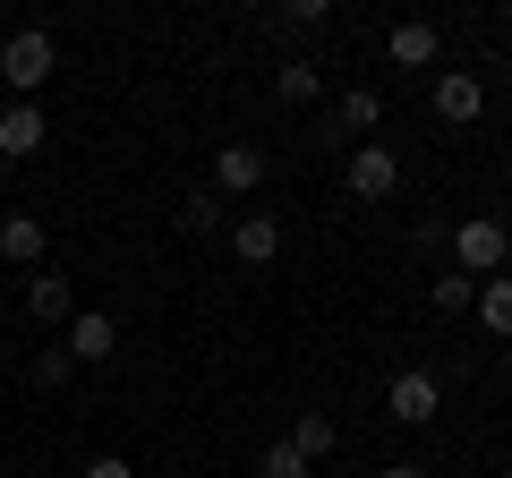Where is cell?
<instances>
[{
    "mask_svg": "<svg viewBox=\"0 0 512 478\" xmlns=\"http://www.w3.org/2000/svg\"><path fill=\"white\" fill-rule=\"evenodd\" d=\"M436 52H444V35H436V26H427V18H402V26H393V35H384V60H393V69H436Z\"/></svg>",
    "mask_w": 512,
    "mask_h": 478,
    "instance_id": "cell-11",
    "label": "cell"
},
{
    "mask_svg": "<svg viewBox=\"0 0 512 478\" xmlns=\"http://www.w3.org/2000/svg\"><path fill=\"white\" fill-rule=\"evenodd\" d=\"M43 146H52L43 103H9V111H0V154H9V163H26V154H43Z\"/></svg>",
    "mask_w": 512,
    "mask_h": 478,
    "instance_id": "cell-10",
    "label": "cell"
},
{
    "mask_svg": "<svg viewBox=\"0 0 512 478\" xmlns=\"http://www.w3.org/2000/svg\"><path fill=\"white\" fill-rule=\"evenodd\" d=\"M231 257H239V265H274V257H282V222H274V214H239V222H231Z\"/></svg>",
    "mask_w": 512,
    "mask_h": 478,
    "instance_id": "cell-13",
    "label": "cell"
},
{
    "mask_svg": "<svg viewBox=\"0 0 512 478\" xmlns=\"http://www.w3.org/2000/svg\"><path fill=\"white\" fill-rule=\"evenodd\" d=\"M376 478H427V461H384Z\"/></svg>",
    "mask_w": 512,
    "mask_h": 478,
    "instance_id": "cell-24",
    "label": "cell"
},
{
    "mask_svg": "<svg viewBox=\"0 0 512 478\" xmlns=\"http://www.w3.org/2000/svg\"><path fill=\"white\" fill-rule=\"evenodd\" d=\"M342 188H350L359 205H384L393 188H402V154L376 146V137H367V146H350V154H342Z\"/></svg>",
    "mask_w": 512,
    "mask_h": 478,
    "instance_id": "cell-3",
    "label": "cell"
},
{
    "mask_svg": "<svg viewBox=\"0 0 512 478\" xmlns=\"http://www.w3.org/2000/svg\"><path fill=\"white\" fill-rule=\"evenodd\" d=\"M410 248H419V257H436V248H453V231H444V222H419V231H410Z\"/></svg>",
    "mask_w": 512,
    "mask_h": 478,
    "instance_id": "cell-22",
    "label": "cell"
},
{
    "mask_svg": "<svg viewBox=\"0 0 512 478\" xmlns=\"http://www.w3.org/2000/svg\"><path fill=\"white\" fill-rule=\"evenodd\" d=\"M86 478H137V470H128L120 453H94V461H86Z\"/></svg>",
    "mask_w": 512,
    "mask_h": 478,
    "instance_id": "cell-23",
    "label": "cell"
},
{
    "mask_svg": "<svg viewBox=\"0 0 512 478\" xmlns=\"http://www.w3.org/2000/svg\"><path fill=\"white\" fill-rule=\"evenodd\" d=\"M274 26H282V35H316V26H333V0H282Z\"/></svg>",
    "mask_w": 512,
    "mask_h": 478,
    "instance_id": "cell-18",
    "label": "cell"
},
{
    "mask_svg": "<svg viewBox=\"0 0 512 478\" xmlns=\"http://www.w3.org/2000/svg\"><path fill=\"white\" fill-rule=\"evenodd\" d=\"M26 376H35L43 393H60V385H69V376H77V359H69V350H60V342H52V350H35V368H26Z\"/></svg>",
    "mask_w": 512,
    "mask_h": 478,
    "instance_id": "cell-20",
    "label": "cell"
},
{
    "mask_svg": "<svg viewBox=\"0 0 512 478\" xmlns=\"http://www.w3.org/2000/svg\"><path fill=\"white\" fill-rule=\"evenodd\" d=\"M52 69H60L52 26H18V35L0 43V86H9V103H35V94L52 86Z\"/></svg>",
    "mask_w": 512,
    "mask_h": 478,
    "instance_id": "cell-1",
    "label": "cell"
},
{
    "mask_svg": "<svg viewBox=\"0 0 512 478\" xmlns=\"http://www.w3.org/2000/svg\"><path fill=\"white\" fill-rule=\"evenodd\" d=\"M504 43H512V0H504Z\"/></svg>",
    "mask_w": 512,
    "mask_h": 478,
    "instance_id": "cell-25",
    "label": "cell"
},
{
    "mask_svg": "<svg viewBox=\"0 0 512 478\" xmlns=\"http://www.w3.org/2000/svg\"><path fill=\"white\" fill-rule=\"evenodd\" d=\"M0 282H9V265H0Z\"/></svg>",
    "mask_w": 512,
    "mask_h": 478,
    "instance_id": "cell-26",
    "label": "cell"
},
{
    "mask_svg": "<svg viewBox=\"0 0 512 478\" xmlns=\"http://www.w3.org/2000/svg\"><path fill=\"white\" fill-rule=\"evenodd\" d=\"M427 299H436V316H470V299H478V282H470V274H453V265H444V274L427 282Z\"/></svg>",
    "mask_w": 512,
    "mask_h": 478,
    "instance_id": "cell-17",
    "label": "cell"
},
{
    "mask_svg": "<svg viewBox=\"0 0 512 478\" xmlns=\"http://www.w3.org/2000/svg\"><path fill=\"white\" fill-rule=\"evenodd\" d=\"M504 188H512V171H504Z\"/></svg>",
    "mask_w": 512,
    "mask_h": 478,
    "instance_id": "cell-27",
    "label": "cell"
},
{
    "mask_svg": "<svg viewBox=\"0 0 512 478\" xmlns=\"http://www.w3.org/2000/svg\"><path fill=\"white\" fill-rule=\"evenodd\" d=\"M367 129H384V94L376 86H350L342 103L316 120V146H367Z\"/></svg>",
    "mask_w": 512,
    "mask_h": 478,
    "instance_id": "cell-4",
    "label": "cell"
},
{
    "mask_svg": "<svg viewBox=\"0 0 512 478\" xmlns=\"http://www.w3.org/2000/svg\"><path fill=\"white\" fill-rule=\"evenodd\" d=\"M180 231H222V197L214 188H188L180 197Z\"/></svg>",
    "mask_w": 512,
    "mask_h": 478,
    "instance_id": "cell-19",
    "label": "cell"
},
{
    "mask_svg": "<svg viewBox=\"0 0 512 478\" xmlns=\"http://www.w3.org/2000/svg\"><path fill=\"white\" fill-rule=\"evenodd\" d=\"M504 427H512V419H504Z\"/></svg>",
    "mask_w": 512,
    "mask_h": 478,
    "instance_id": "cell-29",
    "label": "cell"
},
{
    "mask_svg": "<svg viewBox=\"0 0 512 478\" xmlns=\"http://www.w3.org/2000/svg\"><path fill=\"white\" fill-rule=\"evenodd\" d=\"M282 444H291L299 461H325L333 444H342V427H333V410H291V436Z\"/></svg>",
    "mask_w": 512,
    "mask_h": 478,
    "instance_id": "cell-15",
    "label": "cell"
},
{
    "mask_svg": "<svg viewBox=\"0 0 512 478\" xmlns=\"http://www.w3.org/2000/svg\"><path fill=\"white\" fill-rule=\"evenodd\" d=\"M60 350H69L77 368H103L111 350H120V316H111V308H77V316H69V342H60Z\"/></svg>",
    "mask_w": 512,
    "mask_h": 478,
    "instance_id": "cell-7",
    "label": "cell"
},
{
    "mask_svg": "<svg viewBox=\"0 0 512 478\" xmlns=\"http://www.w3.org/2000/svg\"><path fill=\"white\" fill-rule=\"evenodd\" d=\"M470 316H478V325L495 333V342H512V274H487V282H478Z\"/></svg>",
    "mask_w": 512,
    "mask_h": 478,
    "instance_id": "cell-16",
    "label": "cell"
},
{
    "mask_svg": "<svg viewBox=\"0 0 512 478\" xmlns=\"http://www.w3.org/2000/svg\"><path fill=\"white\" fill-rule=\"evenodd\" d=\"M256 478H316V461H299L291 444H265L256 453Z\"/></svg>",
    "mask_w": 512,
    "mask_h": 478,
    "instance_id": "cell-21",
    "label": "cell"
},
{
    "mask_svg": "<svg viewBox=\"0 0 512 478\" xmlns=\"http://www.w3.org/2000/svg\"><path fill=\"white\" fill-rule=\"evenodd\" d=\"M274 103H291V111H316V103H325V69L291 52V60L274 69Z\"/></svg>",
    "mask_w": 512,
    "mask_h": 478,
    "instance_id": "cell-14",
    "label": "cell"
},
{
    "mask_svg": "<svg viewBox=\"0 0 512 478\" xmlns=\"http://www.w3.org/2000/svg\"><path fill=\"white\" fill-rule=\"evenodd\" d=\"M26 316H35V325H69L77 316V282L69 274H26Z\"/></svg>",
    "mask_w": 512,
    "mask_h": 478,
    "instance_id": "cell-12",
    "label": "cell"
},
{
    "mask_svg": "<svg viewBox=\"0 0 512 478\" xmlns=\"http://www.w3.org/2000/svg\"><path fill=\"white\" fill-rule=\"evenodd\" d=\"M43 248H52L43 222L26 214V205H9V214H0V265H9V274H43Z\"/></svg>",
    "mask_w": 512,
    "mask_h": 478,
    "instance_id": "cell-9",
    "label": "cell"
},
{
    "mask_svg": "<svg viewBox=\"0 0 512 478\" xmlns=\"http://www.w3.org/2000/svg\"><path fill=\"white\" fill-rule=\"evenodd\" d=\"M205 188H214V197H256V188H265V146L222 137V146H214V171H205Z\"/></svg>",
    "mask_w": 512,
    "mask_h": 478,
    "instance_id": "cell-5",
    "label": "cell"
},
{
    "mask_svg": "<svg viewBox=\"0 0 512 478\" xmlns=\"http://www.w3.org/2000/svg\"><path fill=\"white\" fill-rule=\"evenodd\" d=\"M504 478H512V461H504Z\"/></svg>",
    "mask_w": 512,
    "mask_h": 478,
    "instance_id": "cell-28",
    "label": "cell"
},
{
    "mask_svg": "<svg viewBox=\"0 0 512 478\" xmlns=\"http://www.w3.org/2000/svg\"><path fill=\"white\" fill-rule=\"evenodd\" d=\"M384 410H393V419H402V427H427V419H436V410H444V385H436V376H427V368H402V376H393V385H384Z\"/></svg>",
    "mask_w": 512,
    "mask_h": 478,
    "instance_id": "cell-8",
    "label": "cell"
},
{
    "mask_svg": "<svg viewBox=\"0 0 512 478\" xmlns=\"http://www.w3.org/2000/svg\"><path fill=\"white\" fill-rule=\"evenodd\" d=\"M504 265H512V222H504V214H470V222H453V274L487 282V274H504Z\"/></svg>",
    "mask_w": 512,
    "mask_h": 478,
    "instance_id": "cell-2",
    "label": "cell"
},
{
    "mask_svg": "<svg viewBox=\"0 0 512 478\" xmlns=\"http://www.w3.org/2000/svg\"><path fill=\"white\" fill-rule=\"evenodd\" d=\"M427 103H436L444 129H470L478 111H487V86H478L470 69H436V77H427Z\"/></svg>",
    "mask_w": 512,
    "mask_h": 478,
    "instance_id": "cell-6",
    "label": "cell"
}]
</instances>
